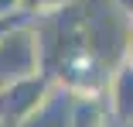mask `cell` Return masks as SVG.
<instances>
[{
  "mask_svg": "<svg viewBox=\"0 0 133 127\" xmlns=\"http://www.w3.org/2000/svg\"><path fill=\"white\" fill-rule=\"evenodd\" d=\"M85 38H89V52L106 69L130 59V17L113 0H99L96 7L85 0Z\"/></svg>",
  "mask_w": 133,
  "mask_h": 127,
  "instance_id": "6da1fadb",
  "label": "cell"
},
{
  "mask_svg": "<svg viewBox=\"0 0 133 127\" xmlns=\"http://www.w3.org/2000/svg\"><path fill=\"white\" fill-rule=\"evenodd\" d=\"M31 72H41V45H38L34 17L0 34V89Z\"/></svg>",
  "mask_w": 133,
  "mask_h": 127,
  "instance_id": "7a4b0ae2",
  "label": "cell"
},
{
  "mask_svg": "<svg viewBox=\"0 0 133 127\" xmlns=\"http://www.w3.org/2000/svg\"><path fill=\"white\" fill-rule=\"evenodd\" d=\"M51 86H55V76H48L44 69L4 86L0 89V124L4 127H24L34 117V110L44 103Z\"/></svg>",
  "mask_w": 133,
  "mask_h": 127,
  "instance_id": "3957f363",
  "label": "cell"
},
{
  "mask_svg": "<svg viewBox=\"0 0 133 127\" xmlns=\"http://www.w3.org/2000/svg\"><path fill=\"white\" fill-rule=\"evenodd\" d=\"M55 79L65 83L72 93H106V83H109V69H106L92 52H78L75 59H68Z\"/></svg>",
  "mask_w": 133,
  "mask_h": 127,
  "instance_id": "277c9868",
  "label": "cell"
},
{
  "mask_svg": "<svg viewBox=\"0 0 133 127\" xmlns=\"http://www.w3.org/2000/svg\"><path fill=\"white\" fill-rule=\"evenodd\" d=\"M106 100H109L113 120L133 127V59H123L119 65L109 69V83H106Z\"/></svg>",
  "mask_w": 133,
  "mask_h": 127,
  "instance_id": "5b68a950",
  "label": "cell"
},
{
  "mask_svg": "<svg viewBox=\"0 0 133 127\" xmlns=\"http://www.w3.org/2000/svg\"><path fill=\"white\" fill-rule=\"evenodd\" d=\"M72 107H75V93L55 79L51 93L44 96V103L34 110V117L24 127H72Z\"/></svg>",
  "mask_w": 133,
  "mask_h": 127,
  "instance_id": "8992f818",
  "label": "cell"
},
{
  "mask_svg": "<svg viewBox=\"0 0 133 127\" xmlns=\"http://www.w3.org/2000/svg\"><path fill=\"white\" fill-rule=\"evenodd\" d=\"M113 117L106 93H75L72 107V127H106Z\"/></svg>",
  "mask_w": 133,
  "mask_h": 127,
  "instance_id": "52a82bcc",
  "label": "cell"
},
{
  "mask_svg": "<svg viewBox=\"0 0 133 127\" xmlns=\"http://www.w3.org/2000/svg\"><path fill=\"white\" fill-rule=\"evenodd\" d=\"M72 0H21V10L28 17H44V14H55L62 7H68Z\"/></svg>",
  "mask_w": 133,
  "mask_h": 127,
  "instance_id": "ba28073f",
  "label": "cell"
},
{
  "mask_svg": "<svg viewBox=\"0 0 133 127\" xmlns=\"http://www.w3.org/2000/svg\"><path fill=\"white\" fill-rule=\"evenodd\" d=\"M24 21H31L28 14H14V17H0V34H7L10 28H17V24H24Z\"/></svg>",
  "mask_w": 133,
  "mask_h": 127,
  "instance_id": "9c48e42d",
  "label": "cell"
},
{
  "mask_svg": "<svg viewBox=\"0 0 133 127\" xmlns=\"http://www.w3.org/2000/svg\"><path fill=\"white\" fill-rule=\"evenodd\" d=\"M14 14H24L21 0H0V17H14Z\"/></svg>",
  "mask_w": 133,
  "mask_h": 127,
  "instance_id": "30bf717a",
  "label": "cell"
},
{
  "mask_svg": "<svg viewBox=\"0 0 133 127\" xmlns=\"http://www.w3.org/2000/svg\"><path fill=\"white\" fill-rule=\"evenodd\" d=\"M113 4H116V7H119V10L130 17V21H133V0H113Z\"/></svg>",
  "mask_w": 133,
  "mask_h": 127,
  "instance_id": "8fae6325",
  "label": "cell"
},
{
  "mask_svg": "<svg viewBox=\"0 0 133 127\" xmlns=\"http://www.w3.org/2000/svg\"><path fill=\"white\" fill-rule=\"evenodd\" d=\"M130 55H133V21H130Z\"/></svg>",
  "mask_w": 133,
  "mask_h": 127,
  "instance_id": "7c38bea8",
  "label": "cell"
},
{
  "mask_svg": "<svg viewBox=\"0 0 133 127\" xmlns=\"http://www.w3.org/2000/svg\"><path fill=\"white\" fill-rule=\"evenodd\" d=\"M0 127H4V124H0Z\"/></svg>",
  "mask_w": 133,
  "mask_h": 127,
  "instance_id": "4fadbf2b",
  "label": "cell"
},
{
  "mask_svg": "<svg viewBox=\"0 0 133 127\" xmlns=\"http://www.w3.org/2000/svg\"><path fill=\"white\" fill-rule=\"evenodd\" d=\"M130 59H133V55H130Z\"/></svg>",
  "mask_w": 133,
  "mask_h": 127,
  "instance_id": "5bb4252c",
  "label": "cell"
}]
</instances>
